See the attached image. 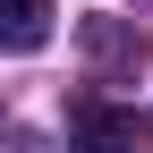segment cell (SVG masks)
Listing matches in <instances>:
<instances>
[{"mask_svg":"<svg viewBox=\"0 0 153 153\" xmlns=\"http://www.w3.org/2000/svg\"><path fill=\"white\" fill-rule=\"evenodd\" d=\"M68 145L76 153H145V119L128 102H76L68 111Z\"/></svg>","mask_w":153,"mask_h":153,"instance_id":"6da1fadb","label":"cell"},{"mask_svg":"<svg viewBox=\"0 0 153 153\" xmlns=\"http://www.w3.org/2000/svg\"><path fill=\"white\" fill-rule=\"evenodd\" d=\"M51 43V0H0V51H43Z\"/></svg>","mask_w":153,"mask_h":153,"instance_id":"7a4b0ae2","label":"cell"}]
</instances>
